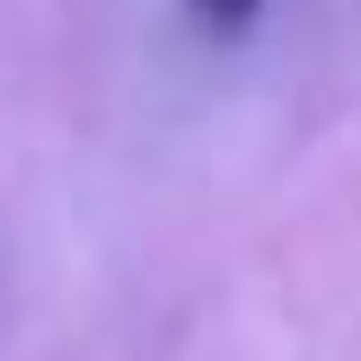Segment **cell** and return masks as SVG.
<instances>
[{
	"label": "cell",
	"mask_w": 361,
	"mask_h": 361,
	"mask_svg": "<svg viewBox=\"0 0 361 361\" xmlns=\"http://www.w3.org/2000/svg\"><path fill=\"white\" fill-rule=\"evenodd\" d=\"M185 9L203 18L212 35H247V27H256V9H264V0H185Z\"/></svg>",
	"instance_id": "1"
}]
</instances>
